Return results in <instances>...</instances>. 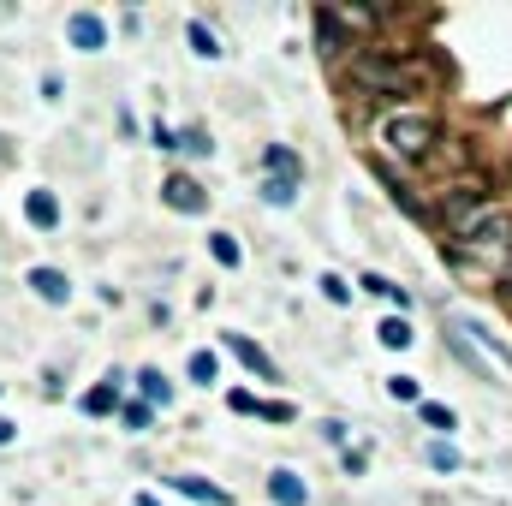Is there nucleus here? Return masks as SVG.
<instances>
[{
    "instance_id": "31",
    "label": "nucleus",
    "mask_w": 512,
    "mask_h": 506,
    "mask_svg": "<svg viewBox=\"0 0 512 506\" xmlns=\"http://www.w3.org/2000/svg\"><path fill=\"white\" fill-rule=\"evenodd\" d=\"M149 143H161V149H179V131H167V126H155V131H149Z\"/></svg>"
},
{
    "instance_id": "22",
    "label": "nucleus",
    "mask_w": 512,
    "mask_h": 506,
    "mask_svg": "<svg viewBox=\"0 0 512 506\" xmlns=\"http://www.w3.org/2000/svg\"><path fill=\"white\" fill-rule=\"evenodd\" d=\"M298 197V185L292 179H262V203H274V209H286Z\"/></svg>"
},
{
    "instance_id": "8",
    "label": "nucleus",
    "mask_w": 512,
    "mask_h": 506,
    "mask_svg": "<svg viewBox=\"0 0 512 506\" xmlns=\"http://www.w3.org/2000/svg\"><path fill=\"white\" fill-rule=\"evenodd\" d=\"M316 48L322 54H340L346 48V12H334V6L316 12Z\"/></svg>"
},
{
    "instance_id": "14",
    "label": "nucleus",
    "mask_w": 512,
    "mask_h": 506,
    "mask_svg": "<svg viewBox=\"0 0 512 506\" xmlns=\"http://www.w3.org/2000/svg\"><path fill=\"white\" fill-rule=\"evenodd\" d=\"M137 393H143V405H173V381L161 376V370H137Z\"/></svg>"
},
{
    "instance_id": "28",
    "label": "nucleus",
    "mask_w": 512,
    "mask_h": 506,
    "mask_svg": "<svg viewBox=\"0 0 512 506\" xmlns=\"http://www.w3.org/2000/svg\"><path fill=\"white\" fill-rule=\"evenodd\" d=\"M447 340H453V352H459V358H465V364H471L477 376H489V364H483V358L471 352V340H465V334H447Z\"/></svg>"
},
{
    "instance_id": "6",
    "label": "nucleus",
    "mask_w": 512,
    "mask_h": 506,
    "mask_svg": "<svg viewBox=\"0 0 512 506\" xmlns=\"http://www.w3.org/2000/svg\"><path fill=\"white\" fill-rule=\"evenodd\" d=\"M227 352H233V358H239V364H245V370H251L256 381H280V370H274V358H268V352L256 346L251 334H227Z\"/></svg>"
},
{
    "instance_id": "33",
    "label": "nucleus",
    "mask_w": 512,
    "mask_h": 506,
    "mask_svg": "<svg viewBox=\"0 0 512 506\" xmlns=\"http://www.w3.org/2000/svg\"><path fill=\"white\" fill-rule=\"evenodd\" d=\"M137 506H161V501H155V495H137Z\"/></svg>"
},
{
    "instance_id": "1",
    "label": "nucleus",
    "mask_w": 512,
    "mask_h": 506,
    "mask_svg": "<svg viewBox=\"0 0 512 506\" xmlns=\"http://www.w3.org/2000/svg\"><path fill=\"white\" fill-rule=\"evenodd\" d=\"M441 256L453 268H471V274H483V280H495V286L512 292V215L507 209H489L477 227H465L453 245H441Z\"/></svg>"
},
{
    "instance_id": "2",
    "label": "nucleus",
    "mask_w": 512,
    "mask_h": 506,
    "mask_svg": "<svg viewBox=\"0 0 512 506\" xmlns=\"http://www.w3.org/2000/svg\"><path fill=\"white\" fill-rule=\"evenodd\" d=\"M382 143H387V155H399V161H423L441 143V131H435L429 114H387Z\"/></svg>"
},
{
    "instance_id": "19",
    "label": "nucleus",
    "mask_w": 512,
    "mask_h": 506,
    "mask_svg": "<svg viewBox=\"0 0 512 506\" xmlns=\"http://www.w3.org/2000/svg\"><path fill=\"white\" fill-rule=\"evenodd\" d=\"M185 370H191V381H203V387H209V381H221V358H215V352H191V364H185Z\"/></svg>"
},
{
    "instance_id": "9",
    "label": "nucleus",
    "mask_w": 512,
    "mask_h": 506,
    "mask_svg": "<svg viewBox=\"0 0 512 506\" xmlns=\"http://www.w3.org/2000/svg\"><path fill=\"white\" fill-rule=\"evenodd\" d=\"M262 167H268V179H304V161H298V149H286V143H268L262 149Z\"/></svg>"
},
{
    "instance_id": "7",
    "label": "nucleus",
    "mask_w": 512,
    "mask_h": 506,
    "mask_svg": "<svg viewBox=\"0 0 512 506\" xmlns=\"http://www.w3.org/2000/svg\"><path fill=\"white\" fill-rule=\"evenodd\" d=\"M167 483H173L185 501H197V506H233V495H227L221 483H203V477H185V471H179V477H167Z\"/></svg>"
},
{
    "instance_id": "30",
    "label": "nucleus",
    "mask_w": 512,
    "mask_h": 506,
    "mask_svg": "<svg viewBox=\"0 0 512 506\" xmlns=\"http://www.w3.org/2000/svg\"><path fill=\"white\" fill-rule=\"evenodd\" d=\"M120 417H126V429H137V435H143V429H149V417H155V411H149V405H120Z\"/></svg>"
},
{
    "instance_id": "13",
    "label": "nucleus",
    "mask_w": 512,
    "mask_h": 506,
    "mask_svg": "<svg viewBox=\"0 0 512 506\" xmlns=\"http://www.w3.org/2000/svg\"><path fill=\"white\" fill-rule=\"evenodd\" d=\"M108 411H120V376L96 381V387L84 393V417H108Z\"/></svg>"
},
{
    "instance_id": "32",
    "label": "nucleus",
    "mask_w": 512,
    "mask_h": 506,
    "mask_svg": "<svg viewBox=\"0 0 512 506\" xmlns=\"http://www.w3.org/2000/svg\"><path fill=\"white\" fill-rule=\"evenodd\" d=\"M12 435H18V423H6V417H0V447H6Z\"/></svg>"
},
{
    "instance_id": "20",
    "label": "nucleus",
    "mask_w": 512,
    "mask_h": 506,
    "mask_svg": "<svg viewBox=\"0 0 512 506\" xmlns=\"http://www.w3.org/2000/svg\"><path fill=\"white\" fill-rule=\"evenodd\" d=\"M459 334H465V340H483V346L495 352V364H512V352L495 340V334H483V322H459Z\"/></svg>"
},
{
    "instance_id": "11",
    "label": "nucleus",
    "mask_w": 512,
    "mask_h": 506,
    "mask_svg": "<svg viewBox=\"0 0 512 506\" xmlns=\"http://www.w3.org/2000/svg\"><path fill=\"white\" fill-rule=\"evenodd\" d=\"M268 495H274V506H304L310 501V489H304L298 471H274V477H268Z\"/></svg>"
},
{
    "instance_id": "26",
    "label": "nucleus",
    "mask_w": 512,
    "mask_h": 506,
    "mask_svg": "<svg viewBox=\"0 0 512 506\" xmlns=\"http://www.w3.org/2000/svg\"><path fill=\"white\" fill-rule=\"evenodd\" d=\"M227 405H233L239 417H251V411H262V399H256L251 387H233V393H227Z\"/></svg>"
},
{
    "instance_id": "25",
    "label": "nucleus",
    "mask_w": 512,
    "mask_h": 506,
    "mask_svg": "<svg viewBox=\"0 0 512 506\" xmlns=\"http://www.w3.org/2000/svg\"><path fill=\"white\" fill-rule=\"evenodd\" d=\"M179 149H185V155H209L215 143H209V131L203 126H191V131H179Z\"/></svg>"
},
{
    "instance_id": "15",
    "label": "nucleus",
    "mask_w": 512,
    "mask_h": 506,
    "mask_svg": "<svg viewBox=\"0 0 512 506\" xmlns=\"http://www.w3.org/2000/svg\"><path fill=\"white\" fill-rule=\"evenodd\" d=\"M185 36H191V48H197L203 60H221V54H227V48H221V36H215L203 18H191V24H185Z\"/></svg>"
},
{
    "instance_id": "18",
    "label": "nucleus",
    "mask_w": 512,
    "mask_h": 506,
    "mask_svg": "<svg viewBox=\"0 0 512 506\" xmlns=\"http://www.w3.org/2000/svg\"><path fill=\"white\" fill-rule=\"evenodd\" d=\"M209 251H215V262H221V268H239V239H233V233H209Z\"/></svg>"
},
{
    "instance_id": "21",
    "label": "nucleus",
    "mask_w": 512,
    "mask_h": 506,
    "mask_svg": "<svg viewBox=\"0 0 512 506\" xmlns=\"http://www.w3.org/2000/svg\"><path fill=\"white\" fill-rule=\"evenodd\" d=\"M387 393H393L399 405H423V387H417V376H387Z\"/></svg>"
},
{
    "instance_id": "24",
    "label": "nucleus",
    "mask_w": 512,
    "mask_h": 506,
    "mask_svg": "<svg viewBox=\"0 0 512 506\" xmlns=\"http://www.w3.org/2000/svg\"><path fill=\"white\" fill-rule=\"evenodd\" d=\"M429 465H435V471H459V447H453V441H435V447H429Z\"/></svg>"
},
{
    "instance_id": "17",
    "label": "nucleus",
    "mask_w": 512,
    "mask_h": 506,
    "mask_svg": "<svg viewBox=\"0 0 512 506\" xmlns=\"http://www.w3.org/2000/svg\"><path fill=\"white\" fill-rule=\"evenodd\" d=\"M358 286H364V292H376V298H387V304H399V310L411 304V292H405V286H393V280H382V274H364Z\"/></svg>"
},
{
    "instance_id": "34",
    "label": "nucleus",
    "mask_w": 512,
    "mask_h": 506,
    "mask_svg": "<svg viewBox=\"0 0 512 506\" xmlns=\"http://www.w3.org/2000/svg\"><path fill=\"white\" fill-rule=\"evenodd\" d=\"M0 161H6V137H0Z\"/></svg>"
},
{
    "instance_id": "27",
    "label": "nucleus",
    "mask_w": 512,
    "mask_h": 506,
    "mask_svg": "<svg viewBox=\"0 0 512 506\" xmlns=\"http://www.w3.org/2000/svg\"><path fill=\"white\" fill-rule=\"evenodd\" d=\"M316 286H322V292H328V298H334V304H352V286H346V280H340V274H322V280H316Z\"/></svg>"
},
{
    "instance_id": "5",
    "label": "nucleus",
    "mask_w": 512,
    "mask_h": 506,
    "mask_svg": "<svg viewBox=\"0 0 512 506\" xmlns=\"http://www.w3.org/2000/svg\"><path fill=\"white\" fill-rule=\"evenodd\" d=\"M66 42H72V48H84V54H96V48H108V24L84 6V12H72V18H66Z\"/></svg>"
},
{
    "instance_id": "4",
    "label": "nucleus",
    "mask_w": 512,
    "mask_h": 506,
    "mask_svg": "<svg viewBox=\"0 0 512 506\" xmlns=\"http://www.w3.org/2000/svg\"><path fill=\"white\" fill-rule=\"evenodd\" d=\"M161 203L179 209V215H203V209H209V191H203L191 173H167V179H161Z\"/></svg>"
},
{
    "instance_id": "10",
    "label": "nucleus",
    "mask_w": 512,
    "mask_h": 506,
    "mask_svg": "<svg viewBox=\"0 0 512 506\" xmlns=\"http://www.w3.org/2000/svg\"><path fill=\"white\" fill-rule=\"evenodd\" d=\"M24 221H30L36 233H54V227H60V203H54V191H30V197H24Z\"/></svg>"
},
{
    "instance_id": "3",
    "label": "nucleus",
    "mask_w": 512,
    "mask_h": 506,
    "mask_svg": "<svg viewBox=\"0 0 512 506\" xmlns=\"http://www.w3.org/2000/svg\"><path fill=\"white\" fill-rule=\"evenodd\" d=\"M376 90V96H405V90H417V72L411 66H399V60H376V54H364V60H352V72H346V90Z\"/></svg>"
},
{
    "instance_id": "12",
    "label": "nucleus",
    "mask_w": 512,
    "mask_h": 506,
    "mask_svg": "<svg viewBox=\"0 0 512 506\" xmlns=\"http://www.w3.org/2000/svg\"><path fill=\"white\" fill-rule=\"evenodd\" d=\"M30 286H36V298H48V304H66V298H72V280H66L60 268H30Z\"/></svg>"
},
{
    "instance_id": "16",
    "label": "nucleus",
    "mask_w": 512,
    "mask_h": 506,
    "mask_svg": "<svg viewBox=\"0 0 512 506\" xmlns=\"http://www.w3.org/2000/svg\"><path fill=\"white\" fill-rule=\"evenodd\" d=\"M376 340H382V346H393V352H405L417 334H411V322H405V316H387L382 328H376Z\"/></svg>"
},
{
    "instance_id": "29",
    "label": "nucleus",
    "mask_w": 512,
    "mask_h": 506,
    "mask_svg": "<svg viewBox=\"0 0 512 506\" xmlns=\"http://www.w3.org/2000/svg\"><path fill=\"white\" fill-rule=\"evenodd\" d=\"M256 417H262V423H292V405H286V399H262Z\"/></svg>"
},
{
    "instance_id": "23",
    "label": "nucleus",
    "mask_w": 512,
    "mask_h": 506,
    "mask_svg": "<svg viewBox=\"0 0 512 506\" xmlns=\"http://www.w3.org/2000/svg\"><path fill=\"white\" fill-rule=\"evenodd\" d=\"M417 417H423L429 429H453V423H459V417H453L447 405H435V399H423V405H417Z\"/></svg>"
}]
</instances>
